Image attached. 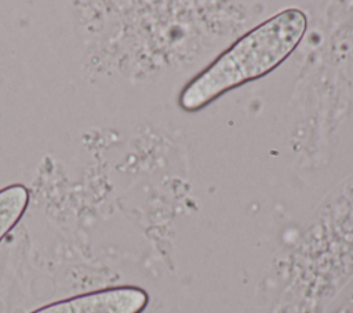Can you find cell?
<instances>
[{
  "mask_svg": "<svg viewBox=\"0 0 353 313\" xmlns=\"http://www.w3.org/2000/svg\"><path fill=\"white\" fill-rule=\"evenodd\" d=\"M307 18L296 8L284 10L262 22L222 52L181 92L179 106L196 112L226 91L276 69L306 33Z\"/></svg>",
  "mask_w": 353,
  "mask_h": 313,
  "instance_id": "1",
  "label": "cell"
},
{
  "mask_svg": "<svg viewBox=\"0 0 353 313\" xmlns=\"http://www.w3.org/2000/svg\"><path fill=\"white\" fill-rule=\"evenodd\" d=\"M149 294L137 285H114L40 306L29 313H142Z\"/></svg>",
  "mask_w": 353,
  "mask_h": 313,
  "instance_id": "2",
  "label": "cell"
},
{
  "mask_svg": "<svg viewBox=\"0 0 353 313\" xmlns=\"http://www.w3.org/2000/svg\"><path fill=\"white\" fill-rule=\"evenodd\" d=\"M30 201L29 189L23 183H11L0 189V243L23 218Z\"/></svg>",
  "mask_w": 353,
  "mask_h": 313,
  "instance_id": "3",
  "label": "cell"
}]
</instances>
